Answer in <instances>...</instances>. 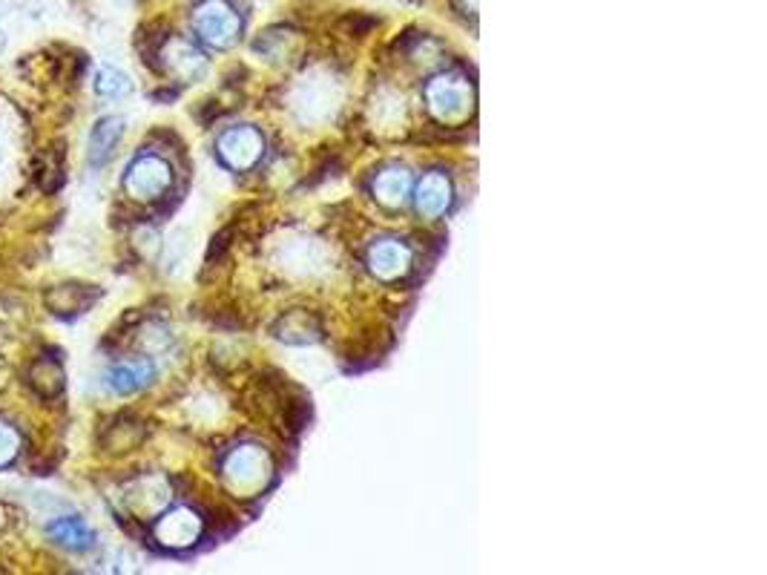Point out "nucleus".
<instances>
[{"label": "nucleus", "instance_id": "nucleus-1", "mask_svg": "<svg viewBox=\"0 0 767 575\" xmlns=\"http://www.w3.org/2000/svg\"><path fill=\"white\" fill-rule=\"evenodd\" d=\"M193 29L204 43L227 49L234 47L242 33V21L227 0H202L193 12Z\"/></svg>", "mask_w": 767, "mask_h": 575}, {"label": "nucleus", "instance_id": "nucleus-2", "mask_svg": "<svg viewBox=\"0 0 767 575\" xmlns=\"http://www.w3.org/2000/svg\"><path fill=\"white\" fill-rule=\"evenodd\" d=\"M426 101L428 110L445 124L463 122L466 115L471 113V101H475V92H471V84L461 75H437L435 82L426 87Z\"/></svg>", "mask_w": 767, "mask_h": 575}, {"label": "nucleus", "instance_id": "nucleus-3", "mask_svg": "<svg viewBox=\"0 0 767 575\" xmlns=\"http://www.w3.org/2000/svg\"><path fill=\"white\" fill-rule=\"evenodd\" d=\"M271 475V458L259 446H239L236 452L227 454L225 480L236 492H253Z\"/></svg>", "mask_w": 767, "mask_h": 575}, {"label": "nucleus", "instance_id": "nucleus-4", "mask_svg": "<svg viewBox=\"0 0 767 575\" xmlns=\"http://www.w3.org/2000/svg\"><path fill=\"white\" fill-rule=\"evenodd\" d=\"M173 185L171 164L159 159V155H141L129 164L127 176H124V187L133 199L150 202L159 196L167 193V187Z\"/></svg>", "mask_w": 767, "mask_h": 575}, {"label": "nucleus", "instance_id": "nucleus-5", "mask_svg": "<svg viewBox=\"0 0 767 575\" xmlns=\"http://www.w3.org/2000/svg\"><path fill=\"white\" fill-rule=\"evenodd\" d=\"M262 150H265V138L256 127H230L218 136V155L234 171H251L262 159Z\"/></svg>", "mask_w": 767, "mask_h": 575}, {"label": "nucleus", "instance_id": "nucleus-6", "mask_svg": "<svg viewBox=\"0 0 767 575\" xmlns=\"http://www.w3.org/2000/svg\"><path fill=\"white\" fill-rule=\"evenodd\" d=\"M199 535H202V518L187 507H176L155 524V541L171 550H185L199 541Z\"/></svg>", "mask_w": 767, "mask_h": 575}, {"label": "nucleus", "instance_id": "nucleus-7", "mask_svg": "<svg viewBox=\"0 0 767 575\" xmlns=\"http://www.w3.org/2000/svg\"><path fill=\"white\" fill-rule=\"evenodd\" d=\"M368 267L382 283H394L412 267V248L400 239H380L368 248Z\"/></svg>", "mask_w": 767, "mask_h": 575}, {"label": "nucleus", "instance_id": "nucleus-8", "mask_svg": "<svg viewBox=\"0 0 767 575\" xmlns=\"http://www.w3.org/2000/svg\"><path fill=\"white\" fill-rule=\"evenodd\" d=\"M162 58L164 70L176 75V78H181V82H196V78H202L204 70H208V61H204L202 52H199L193 43L181 41V38H171L167 47L162 49Z\"/></svg>", "mask_w": 767, "mask_h": 575}, {"label": "nucleus", "instance_id": "nucleus-9", "mask_svg": "<svg viewBox=\"0 0 767 575\" xmlns=\"http://www.w3.org/2000/svg\"><path fill=\"white\" fill-rule=\"evenodd\" d=\"M155 377V365L153 360L147 357H136V360H124V363H115L110 372H106V386L115 391V395H133V391L147 389Z\"/></svg>", "mask_w": 767, "mask_h": 575}, {"label": "nucleus", "instance_id": "nucleus-10", "mask_svg": "<svg viewBox=\"0 0 767 575\" xmlns=\"http://www.w3.org/2000/svg\"><path fill=\"white\" fill-rule=\"evenodd\" d=\"M414 204H417V213L428 216V220L443 216L449 211V204H452V182H449V176L445 173H428V176H423V182L417 185Z\"/></svg>", "mask_w": 767, "mask_h": 575}, {"label": "nucleus", "instance_id": "nucleus-11", "mask_svg": "<svg viewBox=\"0 0 767 575\" xmlns=\"http://www.w3.org/2000/svg\"><path fill=\"white\" fill-rule=\"evenodd\" d=\"M412 173L403 171V167H388L374 178V196L386 208H403L408 202V196H412Z\"/></svg>", "mask_w": 767, "mask_h": 575}, {"label": "nucleus", "instance_id": "nucleus-12", "mask_svg": "<svg viewBox=\"0 0 767 575\" xmlns=\"http://www.w3.org/2000/svg\"><path fill=\"white\" fill-rule=\"evenodd\" d=\"M276 337L291 346H305V342L319 340V323L307 311H291L276 323Z\"/></svg>", "mask_w": 767, "mask_h": 575}, {"label": "nucleus", "instance_id": "nucleus-13", "mask_svg": "<svg viewBox=\"0 0 767 575\" xmlns=\"http://www.w3.org/2000/svg\"><path fill=\"white\" fill-rule=\"evenodd\" d=\"M47 535L58 547H66V550L75 552L89 550V547H92V538H96L84 518H58L55 524H49Z\"/></svg>", "mask_w": 767, "mask_h": 575}, {"label": "nucleus", "instance_id": "nucleus-14", "mask_svg": "<svg viewBox=\"0 0 767 575\" xmlns=\"http://www.w3.org/2000/svg\"><path fill=\"white\" fill-rule=\"evenodd\" d=\"M122 136V118H104V122H98L96 127H92V136H89V162L104 164L106 159L115 153V147H118Z\"/></svg>", "mask_w": 767, "mask_h": 575}, {"label": "nucleus", "instance_id": "nucleus-15", "mask_svg": "<svg viewBox=\"0 0 767 575\" xmlns=\"http://www.w3.org/2000/svg\"><path fill=\"white\" fill-rule=\"evenodd\" d=\"M29 383L38 389V395L52 398L64 386V372H61V365L55 360H38L33 365V372H29Z\"/></svg>", "mask_w": 767, "mask_h": 575}, {"label": "nucleus", "instance_id": "nucleus-16", "mask_svg": "<svg viewBox=\"0 0 767 575\" xmlns=\"http://www.w3.org/2000/svg\"><path fill=\"white\" fill-rule=\"evenodd\" d=\"M96 89L104 98H124L133 92V82L115 66H101L96 75Z\"/></svg>", "mask_w": 767, "mask_h": 575}, {"label": "nucleus", "instance_id": "nucleus-17", "mask_svg": "<svg viewBox=\"0 0 767 575\" xmlns=\"http://www.w3.org/2000/svg\"><path fill=\"white\" fill-rule=\"evenodd\" d=\"M21 452V435L12 426L0 423V466H9Z\"/></svg>", "mask_w": 767, "mask_h": 575}, {"label": "nucleus", "instance_id": "nucleus-18", "mask_svg": "<svg viewBox=\"0 0 767 575\" xmlns=\"http://www.w3.org/2000/svg\"><path fill=\"white\" fill-rule=\"evenodd\" d=\"M138 489H141V495H147V480H141L138 484ZM127 501H129V507L136 512H155L159 507H164L167 503V489H164V484L159 489L153 492V498H150V503H138V492L136 495H127ZM141 501H147V498H141Z\"/></svg>", "mask_w": 767, "mask_h": 575}, {"label": "nucleus", "instance_id": "nucleus-19", "mask_svg": "<svg viewBox=\"0 0 767 575\" xmlns=\"http://www.w3.org/2000/svg\"><path fill=\"white\" fill-rule=\"evenodd\" d=\"M3 47H7V38H3V29H0V52H3Z\"/></svg>", "mask_w": 767, "mask_h": 575}, {"label": "nucleus", "instance_id": "nucleus-20", "mask_svg": "<svg viewBox=\"0 0 767 575\" xmlns=\"http://www.w3.org/2000/svg\"><path fill=\"white\" fill-rule=\"evenodd\" d=\"M0 12H3V0H0Z\"/></svg>", "mask_w": 767, "mask_h": 575}]
</instances>
